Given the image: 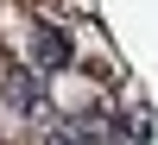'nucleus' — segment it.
I'll list each match as a JSON object with an SVG mask.
<instances>
[{"label":"nucleus","instance_id":"nucleus-1","mask_svg":"<svg viewBox=\"0 0 158 145\" xmlns=\"http://www.w3.org/2000/svg\"><path fill=\"white\" fill-rule=\"evenodd\" d=\"M82 44H89V38H76V25L38 13V19L25 25V70H38L44 82H63V76L82 63Z\"/></svg>","mask_w":158,"mask_h":145},{"label":"nucleus","instance_id":"nucleus-2","mask_svg":"<svg viewBox=\"0 0 158 145\" xmlns=\"http://www.w3.org/2000/svg\"><path fill=\"white\" fill-rule=\"evenodd\" d=\"M0 145H6V139H0Z\"/></svg>","mask_w":158,"mask_h":145}]
</instances>
